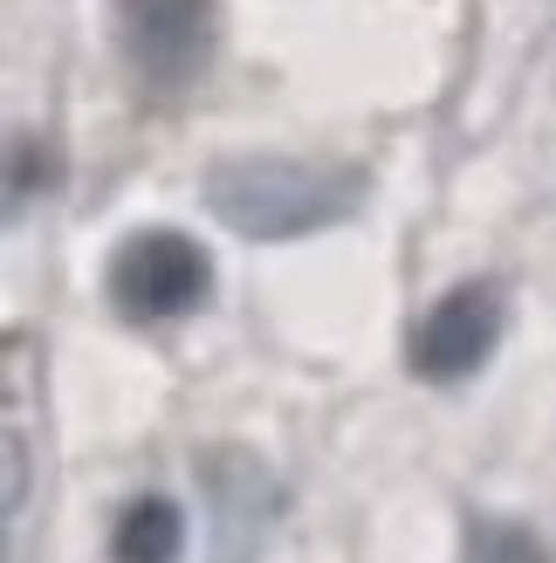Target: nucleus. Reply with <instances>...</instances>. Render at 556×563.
<instances>
[{"label": "nucleus", "instance_id": "obj_1", "mask_svg": "<svg viewBox=\"0 0 556 563\" xmlns=\"http://www.w3.org/2000/svg\"><path fill=\"white\" fill-rule=\"evenodd\" d=\"M200 200L241 241H302L357 213L365 173L330 158H282V152H241L207 165Z\"/></svg>", "mask_w": 556, "mask_h": 563}, {"label": "nucleus", "instance_id": "obj_2", "mask_svg": "<svg viewBox=\"0 0 556 563\" xmlns=\"http://www.w3.org/2000/svg\"><path fill=\"white\" fill-rule=\"evenodd\" d=\"M103 282H110V302H118L131 323H165V317H186V309L207 302L213 262H207V247L179 228H137L118 255H110Z\"/></svg>", "mask_w": 556, "mask_h": 563}, {"label": "nucleus", "instance_id": "obj_3", "mask_svg": "<svg viewBox=\"0 0 556 563\" xmlns=\"http://www.w3.org/2000/svg\"><path fill=\"white\" fill-rule=\"evenodd\" d=\"M118 35L152 90H186L213 63V0H118Z\"/></svg>", "mask_w": 556, "mask_h": 563}, {"label": "nucleus", "instance_id": "obj_4", "mask_svg": "<svg viewBox=\"0 0 556 563\" xmlns=\"http://www.w3.org/2000/svg\"><path fill=\"white\" fill-rule=\"evenodd\" d=\"M494 336H502V296L488 289V282H460V289H447L420 330H412V372L433 378V385H454L467 372H481Z\"/></svg>", "mask_w": 556, "mask_h": 563}, {"label": "nucleus", "instance_id": "obj_5", "mask_svg": "<svg viewBox=\"0 0 556 563\" xmlns=\"http://www.w3.org/2000/svg\"><path fill=\"white\" fill-rule=\"evenodd\" d=\"M186 556V516L165 495H137L110 529V563H179Z\"/></svg>", "mask_w": 556, "mask_h": 563}, {"label": "nucleus", "instance_id": "obj_6", "mask_svg": "<svg viewBox=\"0 0 556 563\" xmlns=\"http://www.w3.org/2000/svg\"><path fill=\"white\" fill-rule=\"evenodd\" d=\"M475 563H549L522 522H475Z\"/></svg>", "mask_w": 556, "mask_h": 563}]
</instances>
